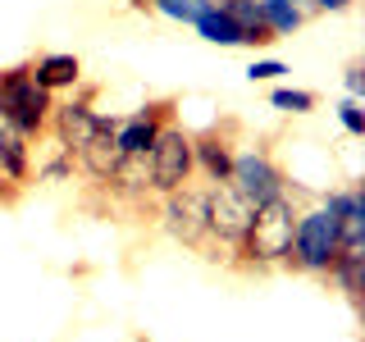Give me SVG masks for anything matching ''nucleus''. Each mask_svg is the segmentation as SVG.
Here are the masks:
<instances>
[{
  "label": "nucleus",
  "instance_id": "f257e3e1",
  "mask_svg": "<svg viewBox=\"0 0 365 342\" xmlns=\"http://www.w3.org/2000/svg\"><path fill=\"white\" fill-rule=\"evenodd\" d=\"M292 228H297V205L288 192L269 197L265 205L251 210V224L242 233L233 256H242L247 269H265V265H283L288 260V247H292Z\"/></svg>",
  "mask_w": 365,
  "mask_h": 342
},
{
  "label": "nucleus",
  "instance_id": "f03ea898",
  "mask_svg": "<svg viewBox=\"0 0 365 342\" xmlns=\"http://www.w3.org/2000/svg\"><path fill=\"white\" fill-rule=\"evenodd\" d=\"M342 251V233H338V214L329 210L324 201L315 210H297V228H292V247L283 265L297 274H311V279H324L329 265Z\"/></svg>",
  "mask_w": 365,
  "mask_h": 342
},
{
  "label": "nucleus",
  "instance_id": "7ed1b4c3",
  "mask_svg": "<svg viewBox=\"0 0 365 342\" xmlns=\"http://www.w3.org/2000/svg\"><path fill=\"white\" fill-rule=\"evenodd\" d=\"M51 105L55 96L46 87H37L28 64H14V68H0V123L14 128L19 137H41L46 123H51Z\"/></svg>",
  "mask_w": 365,
  "mask_h": 342
},
{
  "label": "nucleus",
  "instance_id": "20e7f679",
  "mask_svg": "<svg viewBox=\"0 0 365 342\" xmlns=\"http://www.w3.org/2000/svg\"><path fill=\"white\" fill-rule=\"evenodd\" d=\"M146 169H151V192L165 197V192H178L182 182H192L197 174V160H192V137L178 128V123H165L160 137L146 151Z\"/></svg>",
  "mask_w": 365,
  "mask_h": 342
},
{
  "label": "nucleus",
  "instance_id": "39448f33",
  "mask_svg": "<svg viewBox=\"0 0 365 342\" xmlns=\"http://www.w3.org/2000/svg\"><path fill=\"white\" fill-rule=\"evenodd\" d=\"M228 187H233L237 197H242L251 210H256V205H265L269 197L288 192V178H283V169L274 165V155L265 151V146H247V151H233Z\"/></svg>",
  "mask_w": 365,
  "mask_h": 342
},
{
  "label": "nucleus",
  "instance_id": "423d86ee",
  "mask_svg": "<svg viewBox=\"0 0 365 342\" xmlns=\"http://www.w3.org/2000/svg\"><path fill=\"white\" fill-rule=\"evenodd\" d=\"M247 224H251V205L228 182H210L205 187V247L215 242L220 251L233 256L242 233H247Z\"/></svg>",
  "mask_w": 365,
  "mask_h": 342
},
{
  "label": "nucleus",
  "instance_id": "0eeeda50",
  "mask_svg": "<svg viewBox=\"0 0 365 342\" xmlns=\"http://www.w3.org/2000/svg\"><path fill=\"white\" fill-rule=\"evenodd\" d=\"M160 219H165L169 237H178L182 247H205V187L182 182L178 192H165Z\"/></svg>",
  "mask_w": 365,
  "mask_h": 342
},
{
  "label": "nucleus",
  "instance_id": "6e6552de",
  "mask_svg": "<svg viewBox=\"0 0 365 342\" xmlns=\"http://www.w3.org/2000/svg\"><path fill=\"white\" fill-rule=\"evenodd\" d=\"M101 123H106V114H96L87 100H60V105H51V123H46V128H55L60 151L78 155L91 137L101 133Z\"/></svg>",
  "mask_w": 365,
  "mask_h": 342
},
{
  "label": "nucleus",
  "instance_id": "1a4fd4ad",
  "mask_svg": "<svg viewBox=\"0 0 365 342\" xmlns=\"http://www.w3.org/2000/svg\"><path fill=\"white\" fill-rule=\"evenodd\" d=\"M32 178V146L28 137H19L14 128L0 123V197L14 201Z\"/></svg>",
  "mask_w": 365,
  "mask_h": 342
},
{
  "label": "nucleus",
  "instance_id": "9d476101",
  "mask_svg": "<svg viewBox=\"0 0 365 342\" xmlns=\"http://www.w3.org/2000/svg\"><path fill=\"white\" fill-rule=\"evenodd\" d=\"M165 123H169V105H165V100L128 114V119H119V128H114V146H119V155H146Z\"/></svg>",
  "mask_w": 365,
  "mask_h": 342
},
{
  "label": "nucleus",
  "instance_id": "9b49d317",
  "mask_svg": "<svg viewBox=\"0 0 365 342\" xmlns=\"http://www.w3.org/2000/svg\"><path fill=\"white\" fill-rule=\"evenodd\" d=\"M114 128H119V119H114V114H106L101 133H96V137H91V142L83 146V151L73 155V165L83 169L87 178H96V182H110V174L119 169V146H114Z\"/></svg>",
  "mask_w": 365,
  "mask_h": 342
},
{
  "label": "nucleus",
  "instance_id": "f8f14e48",
  "mask_svg": "<svg viewBox=\"0 0 365 342\" xmlns=\"http://www.w3.org/2000/svg\"><path fill=\"white\" fill-rule=\"evenodd\" d=\"M192 160H197V174H205L210 182H228V169H233V142H228V133L210 128L205 137H192Z\"/></svg>",
  "mask_w": 365,
  "mask_h": 342
},
{
  "label": "nucleus",
  "instance_id": "ddd939ff",
  "mask_svg": "<svg viewBox=\"0 0 365 342\" xmlns=\"http://www.w3.org/2000/svg\"><path fill=\"white\" fill-rule=\"evenodd\" d=\"M324 205L338 214V233L342 247H365V192L347 187V192H329Z\"/></svg>",
  "mask_w": 365,
  "mask_h": 342
},
{
  "label": "nucleus",
  "instance_id": "4468645a",
  "mask_svg": "<svg viewBox=\"0 0 365 342\" xmlns=\"http://www.w3.org/2000/svg\"><path fill=\"white\" fill-rule=\"evenodd\" d=\"M220 14L233 19V28L242 32V46H269V28H265V14H260V0H210Z\"/></svg>",
  "mask_w": 365,
  "mask_h": 342
},
{
  "label": "nucleus",
  "instance_id": "2eb2a0df",
  "mask_svg": "<svg viewBox=\"0 0 365 342\" xmlns=\"http://www.w3.org/2000/svg\"><path fill=\"white\" fill-rule=\"evenodd\" d=\"M32 68V78H37V87H46L55 96V91H64V87H78V78H83V64H78V55H64V51H55V55H41L37 64H28Z\"/></svg>",
  "mask_w": 365,
  "mask_h": 342
},
{
  "label": "nucleus",
  "instance_id": "dca6fc26",
  "mask_svg": "<svg viewBox=\"0 0 365 342\" xmlns=\"http://www.w3.org/2000/svg\"><path fill=\"white\" fill-rule=\"evenodd\" d=\"M324 279H334L338 292L347 296L351 306H361V288H365V247H342Z\"/></svg>",
  "mask_w": 365,
  "mask_h": 342
},
{
  "label": "nucleus",
  "instance_id": "f3484780",
  "mask_svg": "<svg viewBox=\"0 0 365 342\" xmlns=\"http://www.w3.org/2000/svg\"><path fill=\"white\" fill-rule=\"evenodd\" d=\"M260 14H265V28H269L274 41H279V37H292V32L306 23L302 5H292V0H260Z\"/></svg>",
  "mask_w": 365,
  "mask_h": 342
},
{
  "label": "nucleus",
  "instance_id": "a211bd4d",
  "mask_svg": "<svg viewBox=\"0 0 365 342\" xmlns=\"http://www.w3.org/2000/svg\"><path fill=\"white\" fill-rule=\"evenodd\" d=\"M192 28H197L210 46H242V32H237V28H233V19L220 14L215 5H205V9H201V19L192 23Z\"/></svg>",
  "mask_w": 365,
  "mask_h": 342
},
{
  "label": "nucleus",
  "instance_id": "6ab92c4d",
  "mask_svg": "<svg viewBox=\"0 0 365 342\" xmlns=\"http://www.w3.org/2000/svg\"><path fill=\"white\" fill-rule=\"evenodd\" d=\"M269 105L283 110V114H311L319 100H315V91H302V87H274L269 91Z\"/></svg>",
  "mask_w": 365,
  "mask_h": 342
},
{
  "label": "nucleus",
  "instance_id": "aec40b11",
  "mask_svg": "<svg viewBox=\"0 0 365 342\" xmlns=\"http://www.w3.org/2000/svg\"><path fill=\"white\" fill-rule=\"evenodd\" d=\"M205 5L210 0H151V9H160V14L174 19V23H197Z\"/></svg>",
  "mask_w": 365,
  "mask_h": 342
},
{
  "label": "nucleus",
  "instance_id": "412c9836",
  "mask_svg": "<svg viewBox=\"0 0 365 342\" xmlns=\"http://www.w3.org/2000/svg\"><path fill=\"white\" fill-rule=\"evenodd\" d=\"M338 119H342V128H347L351 137H365V110H361V100H356V96L338 100Z\"/></svg>",
  "mask_w": 365,
  "mask_h": 342
},
{
  "label": "nucleus",
  "instance_id": "4be33fe9",
  "mask_svg": "<svg viewBox=\"0 0 365 342\" xmlns=\"http://www.w3.org/2000/svg\"><path fill=\"white\" fill-rule=\"evenodd\" d=\"M279 73H288V68H283L279 60H256V64L247 68V78H251V83H274Z\"/></svg>",
  "mask_w": 365,
  "mask_h": 342
},
{
  "label": "nucleus",
  "instance_id": "5701e85b",
  "mask_svg": "<svg viewBox=\"0 0 365 342\" xmlns=\"http://www.w3.org/2000/svg\"><path fill=\"white\" fill-rule=\"evenodd\" d=\"M73 155H64V160H51V165H41L37 169V178H51V182H60V178H73Z\"/></svg>",
  "mask_w": 365,
  "mask_h": 342
},
{
  "label": "nucleus",
  "instance_id": "b1692460",
  "mask_svg": "<svg viewBox=\"0 0 365 342\" xmlns=\"http://www.w3.org/2000/svg\"><path fill=\"white\" fill-rule=\"evenodd\" d=\"M342 83H347V96H365V68L361 64H347V78H342Z\"/></svg>",
  "mask_w": 365,
  "mask_h": 342
},
{
  "label": "nucleus",
  "instance_id": "393cba45",
  "mask_svg": "<svg viewBox=\"0 0 365 342\" xmlns=\"http://www.w3.org/2000/svg\"><path fill=\"white\" fill-rule=\"evenodd\" d=\"M315 5H319V9H329V14H338V9H347L351 0H315Z\"/></svg>",
  "mask_w": 365,
  "mask_h": 342
},
{
  "label": "nucleus",
  "instance_id": "a878e982",
  "mask_svg": "<svg viewBox=\"0 0 365 342\" xmlns=\"http://www.w3.org/2000/svg\"><path fill=\"white\" fill-rule=\"evenodd\" d=\"M128 5H133V9H151V0H128Z\"/></svg>",
  "mask_w": 365,
  "mask_h": 342
},
{
  "label": "nucleus",
  "instance_id": "bb28decb",
  "mask_svg": "<svg viewBox=\"0 0 365 342\" xmlns=\"http://www.w3.org/2000/svg\"><path fill=\"white\" fill-rule=\"evenodd\" d=\"M292 5H302V0H292Z\"/></svg>",
  "mask_w": 365,
  "mask_h": 342
}]
</instances>
